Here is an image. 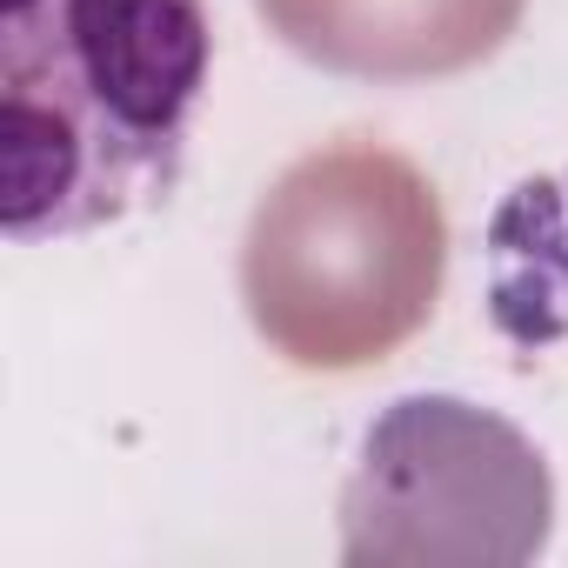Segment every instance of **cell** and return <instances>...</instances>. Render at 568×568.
<instances>
[{"mask_svg":"<svg viewBox=\"0 0 568 568\" xmlns=\"http://www.w3.org/2000/svg\"><path fill=\"white\" fill-rule=\"evenodd\" d=\"M207 54V0H8L0 8L8 241H68L161 201L181 181Z\"/></svg>","mask_w":568,"mask_h":568,"instance_id":"obj_1","label":"cell"},{"mask_svg":"<svg viewBox=\"0 0 568 568\" xmlns=\"http://www.w3.org/2000/svg\"><path fill=\"white\" fill-rule=\"evenodd\" d=\"M448 214L382 141H328L281 174L241 241L254 335L308 375H355L415 342L442 302Z\"/></svg>","mask_w":568,"mask_h":568,"instance_id":"obj_2","label":"cell"},{"mask_svg":"<svg viewBox=\"0 0 568 568\" xmlns=\"http://www.w3.org/2000/svg\"><path fill=\"white\" fill-rule=\"evenodd\" d=\"M267 34L348 81H448L508 48L528 0H254Z\"/></svg>","mask_w":568,"mask_h":568,"instance_id":"obj_4","label":"cell"},{"mask_svg":"<svg viewBox=\"0 0 568 568\" xmlns=\"http://www.w3.org/2000/svg\"><path fill=\"white\" fill-rule=\"evenodd\" d=\"M555 481L541 448L455 395L395 402L342 488L355 568H521L548 548Z\"/></svg>","mask_w":568,"mask_h":568,"instance_id":"obj_3","label":"cell"}]
</instances>
